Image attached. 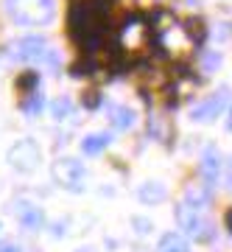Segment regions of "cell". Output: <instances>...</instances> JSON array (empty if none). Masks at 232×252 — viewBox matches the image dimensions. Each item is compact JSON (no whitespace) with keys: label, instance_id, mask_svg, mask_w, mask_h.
<instances>
[{"label":"cell","instance_id":"obj_21","mask_svg":"<svg viewBox=\"0 0 232 252\" xmlns=\"http://www.w3.org/2000/svg\"><path fill=\"white\" fill-rule=\"evenodd\" d=\"M227 129H230V132H232V118H230V121H227Z\"/></svg>","mask_w":232,"mask_h":252},{"label":"cell","instance_id":"obj_20","mask_svg":"<svg viewBox=\"0 0 232 252\" xmlns=\"http://www.w3.org/2000/svg\"><path fill=\"white\" fill-rule=\"evenodd\" d=\"M64 227H67L64 221H59V224L54 227V238H59V235H64Z\"/></svg>","mask_w":232,"mask_h":252},{"label":"cell","instance_id":"obj_7","mask_svg":"<svg viewBox=\"0 0 232 252\" xmlns=\"http://www.w3.org/2000/svg\"><path fill=\"white\" fill-rule=\"evenodd\" d=\"M14 216H17L20 227H23V230H28V233H36V230H42V227H45L42 207L34 205V202H17V207H14Z\"/></svg>","mask_w":232,"mask_h":252},{"label":"cell","instance_id":"obj_6","mask_svg":"<svg viewBox=\"0 0 232 252\" xmlns=\"http://www.w3.org/2000/svg\"><path fill=\"white\" fill-rule=\"evenodd\" d=\"M227 104H230V87H221V90L213 93L207 101H202V104H196V107L190 109V118L193 121H202V124H210V121H215V118L221 115Z\"/></svg>","mask_w":232,"mask_h":252},{"label":"cell","instance_id":"obj_4","mask_svg":"<svg viewBox=\"0 0 232 252\" xmlns=\"http://www.w3.org/2000/svg\"><path fill=\"white\" fill-rule=\"evenodd\" d=\"M54 180L67 190H81L84 180H87V168L76 157H62L54 162Z\"/></svg>","mask_w":232,"mask_h":252},{"label":"cell","instance_id":"obj_15","mask_svg":"<svg viewBox=\"0 0 232 252\" xmlns=\"http://www.w3.org/2000/svg\"><path fill=\"white\" fill-rule=\"evenodd\" d=\"M51 115H54V121H67V118L73 115V101L67 98V95L56 98L54 104H51Z\"/></svg>","mask_w":232,"mask_h":252},{"label":"cell","instance_id":"obj_2","mask_svg":"<svg viewBox=\"0 0 232 252\" xmlns=\"http://www.w3.org/2000/svg\"><path fill=\"white\" fill-rule=\"evenodd\" d=\"M6 14L17 26H48L56 17V3L54 0H6Z\"/></svg>","mask_w":232,"mask_h":252},{"label":"cell","instance_id":"obj_22","mask_svg":"<svg viewBox=\"0 0 232 252\" xmlns=\"http://www.w3.org/2000/svg\"><path fill=\"white\" fill-rule=\"evenodd\" d=\"M76 252H92V250H76Z\"/></svg>","mask_w":232,"mask_h":252},{"label":"cell","instance_id":"obj_11","mask_svg":"<svg viewBox=\"0 0 232 252\" xmlns=\"http://www.w3.org/2000/svg\"><path fill=\"white\" fill-rule=\"evenodd\" d=\"M165 196H168V188L162 182H145L140 188V199L145 205H160V202H165Z\"/></svg>","mask_w":232,"mask_h":252},{"label":"cell","instance_id":"obj_23","mask_svg":"<svg viewBox=\"0 0 232 252\" xmlns=\"http://www.w3.org/2000/svg\"><path fill=\"white\" fill-rule=\"evenodd\" d=\"M230 224H232V216H230Z\"/></svg>","mask_w":232,"mask_h":252},{"label":"cell","instance_id":"obj_1","mask_svg":"<svg viewBox=\"0 0 232 252\" xmlns=\"http://www.w3.org/2000/svg\"><path fill=\"white\" fill-rule=\"evenodd\" d=\"M9 56L14 62H26V64H48V67L59 64V54L51 48V42L36 34L20 36V39L9 42Z\"/></svg>","mask_w":232,"mask_h":252},{"label":"cell","instance_id":"obj_14","mask_svg":"<svg viewBox=\"0 0 232 252\" xmlns=\"http://www.w3.org/2000/svg\"><path fill=\"white\" fill-rule=\"evenodd\" d=\"M42 109H45V95H42V90L28 93L26 101H23V112H26V115H31V118H36Z\"/></svg>","mask_w":232,"mask_h":252},{"label":"cell","instance_id":"obj_13","mask_svg":"<svg viewBox=\"0 0 232 252\" xmlns=\"http://www.w3.org/2000/svg\"><path fill=\"white\" fill-rule=\"evenodd\" d=\"M109 115H112V126L115 129H132L134 126V109H129V107H112Z\"/></svg>","mask_w":232,"mask_h":252},{"label":"cell","instance_id":"obj_19","mask_svg":"<svg viewBox=\"0 0 232 252\" xmlns=\"http://www.w3.org/2000/svg\"><path fill=\"white\" fill-rule=\"evenodd\" d=\"M224 182H227V188L232 190V157H230V162H227V171H224Z\"/></svg>","mask_w":232,"mask_h":252},{"label":"cell","instance_id":"obj_12","mask_svg":"<svg viewBox=\"0 0 232 252\" xmlns=\"http://www.w3.org/2000/svg\"><path fill=\"white\" fill-rule=\"evenodd\" d=\"M160 252H190V244L179 233H165L160 238Z\"/></svg>","mask_w":232,"mask_h":252},{"label":"cell","instance_id":"obj_18","mask_svg":"<svg viewBox=\"0 0 232 252\" xmlns=\"http://www.w3.org/2000/svg\"><path fill=\"white\" fill-rule=\"evenodd\" d=\"M0 252H23V250H20V244H14V241H3L0 244Z\"/></svg>","mask_w":232,"mask_h":252},{"label":"cell","instance_id":"obj_17","mask_svg":"<svg viewBox=\"0 0 232 252\" xmlns=\"http://www.w3.org/2000/svg\"><path fill=\"white\" fill-rule=\"evenodd\" d=\"M218 64H221V56H218V54H210V56H204V70H207V73L213 70V67H218Z\"/></svg>","mask_w":232,"mask_h":252},{"label":"cell","instance_id":"obj_3","mask_svg":"<svg viewBox=\"0 0 232 252\" xmlns=\"http://www.w3.org/2000/svg\"><path fill=\"white\" fill-rule=\"evenodd\" d=\"M9 162L17 174H34L36 168H39V162H42V149H39V143L31 140V137L17 140V143L9 149Z\"/></svg>","mask_w":232,"mask_h":252},{"label":"cell","instance_id":"obj_8","mask_svg":"<svg viewBox=\"0 0 232 252\" xmlns=\"http://www.w3.org/2000/svg\"><path fill=\"white\" fill-rule=\"evenodd\" d=\"M218 171H221V154L210 146V149H204L202 162H199V174H202V180H204L207 188H213L215 182H218Z\"/></svg>","mask_w":232,"mask_h":252},{"label":"cell","instance_id":"obj_5","mask_svg":"<svg viewBox=\"0 0 232 252\" xmlns=\"http://www.w3.org/2000/svg\"><path fill=\"white\" fill-rule=\"evenodd\" d=\"M176 219H179V224H182V230H188L196 241H207V238L213 235V221L207 216H202V210H193V207H188V205H179Z\"/></svg>","mask_w":232,"mask_h":252},{"label":"cell","instance_id":"obj_9","mask_svg":"<svg viewBox=\"0 0 232 252\" xmlns=\"http://www.w3.org/2000/svg\"><path fill=\"white\" fill-rule=\"evenodd\" d=\"M210 199H213V188H207V185H190L185 190V202L182 205L193 207V210H204L210 205Z\"/></svg>","mask_w":232,"mask_h":252},{"label":"cell","instance_id":"obj_10","mask_svg":"<svg viewBox=\"0 0 232 252\" xmlns=\"http://www.w3.org/2000/svg\"><path fill=\"white\" fill-rule=\"evenodd\" d=\"M109 140H112V137H109L107 132H92V135H87L81 140V152L89 154V157H95V154H101L109 146Z\"/></svg>","mask_w":232,"mask_h":252},{"label":"cell","instance_id":"obj_16","mask_svg":"<svg viewBox=\"0 0 232 252\" xmlns=\"http://www.w3.org/2000/svg\"><path fill=\"white\" fill-rule=\"evenodd\" d=\"M132 224L137 227V233H140V235H145V233H151V230H154V221H148V219H140V216H134Z\"/></svg>","mask_w":232,"mask_h":252}]
</instances>
